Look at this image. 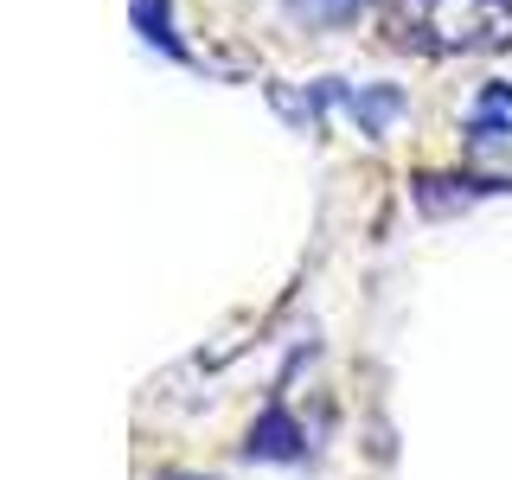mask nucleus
<instances>
[{"mask_svg": "<svg viewBox=\"0 0 512 480\" xmlns=\"http://www.w3.org/2000/svg\"><path fill=\"white\" fill-rule=\"evenodd\" d=\"M372 7V0H282V13L295 26H308V32H333V26H352L359 13Z\"/></svg>", "mask_w": 512, "mask_h": 480, "instance_id": "nucleus-7", "label": "nucleus"}, {"mask_svg": "<svg viewBox=\"0 0 512 480\" xmlns=\"http://www.w3.org/2000/svg\"><path fill=\"white\" fill-rule=\"evenodd\" d=\"M416 205H423L429 218L455 212V205H474V199H493V192H512V180H474V173H416L410 180Z\"/></svg>", "mask_w": 512, "mask_h": 480, "instance_id": "nucleus-4", "label": "nucleus"}, {"mask_svg": "<svg viewBox=\"0 0 512 480\" xmlns=\"http://www.w3.org/2000/svg\"><path fill=\"white\" fill-rule=\"evenodd\" d=\"M128 20H135V32L154 45L160 58H173V64H192V52L180 45V32H173V0H128Z\"/></svg>", "mask_w": 512, "mask_h": 480, "instance_id": "nucleus-6", "label": "nucleus"}, {"mask_svg": "<svg viewBox=\"0 0 512 480\" xmlns=\"http://www.w3.org/2000/svg\"><path fill=\"white\" fill-rule=\"evenodd\" d=\"M391 26L429 58H487L512 45V0H397Z\"/></svg>", "mask_w": 512, "mask_h": 480, "instance_id": "nucleus-1", "label": "nucleus"}, {"mask_svg": "<svg viewBox=\"0 0 512 480\" xmlns=\"http://www.w3.org/2000/svg\"><path fill=\"white\" fill-rule=\"evenodd\" d=\"M461 135H468L474 154L506 148V141H512V84H500V77H493V84H480L468 122H461Z\"/></svg>", "mask_w": 512, "mask_h": 480, "instance_id": "nucleus-5", "label": "nucleus"}, {"mask_svg": "<svg viewBox=\"0 0 512 480\" xmlns=\"http://www.w3.org/2000/svg\"><path fill=\"white\" fill-rule=\"evenodd\" d=\"M269 103H276L295 128H308V135H314L327 116H346L359 135L378 141L384 128L404 116V90H397V84H340V77H314L308 90L276 84V90H269Z\"/></svg>", "mask_w": 512, "mask_h": 480, "instance_id": "nucleus-2", "label": "nucleus"}, {"mask_svg": "<svg viewBox=\"0 0 512 480\" xmlns=\"http://www.w3.org/2000/svg\"><path fill=\"white\" fill-rule=\"evenodd\" d=\"M308 455V429L295 423V410L282 404H269L263 416L250 423V436H244V461H301Z\"/></svg>", "mask_w": 512, "mask_h": 480, "instance_id": "nucleus-3", "label": "nucleus"}]
</instances>
